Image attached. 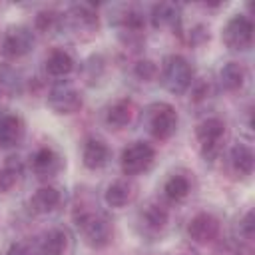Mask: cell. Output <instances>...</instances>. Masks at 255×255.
<instances>
[{"label": "cell", "instance_id": "6da1fadb", "mask_svg": "<svg viewBox=\"0 0 255 255\" xmlns=\"http://www.w3.org/2000/svg\"><path fill=\"white\" fill-rule=\"evenodd\" d=\"M76 227L80 229L84 241L94 249H104L114 235V227L108 221V217L96 209H90L86 205H78L74 211Z\"/></svg>", "mask_w": 255, "mask_h": 255}, {"label": "cell", "instance_id": "7a4b0ae2", "mask_svg": "<svg viewBox=\"0 0 255 255\" xmlns=\"http://www.w3.org/2000/svg\"><path fill=\"white\" fill-rule=\"evenodd\" d=\"M161 82L163 86L171 92V94H183L189 90V86L193 84V68L191 64L179 56H167L161 68Z\"/></svg>", "mask_w": 255, "mask_h": 255}, {"label": "cell", "instance_id": "3957f363", "mask_svg": "<svg viewBox=\"0 0 255 255\" xmlns=\"http://www.w3.org/2000/svg\"><path fill=\"white\" fill-rule=\"evenodd\" d=\"M147 126H149V131L155 139H159V141L169 139L177 129V112H175V108L165 104V102L153 104L147 110Z\"/></svg>", "mask_w": 255, "mask_h": 255}, {"label": "cell", "instance_id": "277c9868", "mask_svg": "<svg viewBox=\"0 0 255 255\" xmlns=\"http://www.w3.org/2000/svg\"><path fill=\"white\" fill-rule=\"evenodd\" d=\"M195 135H197L203 157L213 159L221 149V141L225 137V124L219 118H207L197 126Z\"/></svg>", "mask_w": 255, "mask_h": 255}, {"label": "cell", "instance_id": "5b68a950", "mask_svg": "<svg viewBox=\"0 0 255 255\" xmlns=\"http://www.w3.org/2000/svg\"><path fill=\"white\" fill-rule=\"evenodd\" d=\"M153 157H155V151H153V147L149 143L133 141L131 145H128L122 151L120 165H122V171L126 175H137V173L145 171L153 163Z\"/></svg>", "mask_w": 255, "mask_h": 255}, {"label": "cell", "instance_id": "8992f818", "mask_svg": "<svg viewBox=\"0 0 255 255\" xmlns=\"http://www.w3.org/2000/svg\"><path fill=\"white\" fill-rule=\"evenodd\" d=\"M223 42L231 50H247L253 42V22L245 14H235L223 28Z\"/></svg>", "mask_w": 255, "mask_h": 255}, {"label": "cell", "instance_id": "52a82bcc", "mask_svg": "<svg viewBox=\"0 0 255 255\" xmlns=\"http://www.w3.org/2000/svg\"><path fill=\"white\" fill-rule=\"evenodd\" d=\"M34 46V34L28 26H14L10 28L0 44V54L6 60H18L26 56Z\"/></svg>", "mask_w": 255, "mask_h": 255}, {"label": "cell", "instance_id": "ba28073f", "mask_svg": "<svg viewBox=\"0 0 255 255\" xmlns=\"http://www.w3.org/2000/svg\"><path fill=\"white\" fill-rule=\"evenodd\" d=\"M48 106L56 114H76L82 108V96L74 86L58 84L48 94Z\"/></svg>", "mask_w": 255, "mask_h": 255}, {"label": "cell", "instance_id": "9c48e42d", "mask_svg": "<svg viewBox=\"0 0 255 255\" xmlns=\"http://www.w3.org/2000/svg\"><path fill=\"white\" fill-rule=\"evenodd\" d=\"M187 235L195 243H209L219 235V221L211 213H197L187 223Z\"/></svg>", "mask_w": 255, "mask_h": 255}, {"label": "cell", "instance_id": "30bf717a", "mask_svg": "<svg viewBox=\"0 0 255 255\" xmlns=\"http://www.w3.org/2000/svg\"><path fill=\"white\" fill-rule=\"evenodd\" d=\"M68 20L72 24V28L80 34V32H94L98 30V12L92 4L80 2L74 4L68 12Z\"/></svg>", "mask_w": 255, "mask_h": 255}, {"label": "cell", "instance_id": "8fae6325", "mask_svg": "<svg viewBox=\"0 0 255 255\" xmlns=\"http://www.w3.org/2000/svg\"><path fill=\"white\" fill-rule=\"evenodd\" d=\"M62 167V157L52 147H40L32 157V169L38 177H54Z\"/></svg>", "mask_w": 255, "mask_h": 255}, {"label": "cell", "instance_id": "7c38bea8", "mask_svg": "<svg viewBox=\"0 0 255 255\" xmlns=\"http://www.w3.org/2000/svg\"><path fill=\"white\" fill-rule=\"evenodd\" d=\"M108 159H110V149L102 139L98 137L86 139L82 147V161L88 169H100L108 163Z\"/></svg>", "mask_w": 255, "mask_h": 255}, {"label": "cell", "instance_id": "4fadbf2b", "mask_svg": "<svg viewBox=\"0 0 255 255\" xmlns=\"http://www.w3.org/2000/svg\"><path fill=\"white\" fill-rule=\"evenodd\" d=\"M167 219H169L167 209H165L163 205H159V203H149V205H145V207L141 209V213H139V223H141V227H143L147 233H151V235L161 233V231L165 229V225H167Z\"/></svg>", "mask_w": 255, "mask_h": 255}, {"label": "cell", "instance_id": "5bb4252c", "mask_svg": "<svg viewBox=\"0 0 255 255\" xmlns=\"http://www.w3.org/2000/svg\"><path fill=\"white\" fill-rule=\"evenodd\" d=\"M24 135V122L18 116H0V147L16 145Z\"/></svg>", "mask_w": 255, "mask_h": 255}, {"label": "cell", "instance_id": "9a60e30c", "mask_svg": "<svg viewBox=\"0 0 255 255\" xmlns=\"http://www.w3.org/2000/svg\"><path fill=\"white\" fill-rule=\"evenodd\" d=\"M60 191L56 189V187H52V185H44V187H40L32 197H30V209L34 211V213H50V211H54L58 205H60Z\"/></svg>", "mask_w": 255, "mask_h": 255}, {"label": "cell", "instance_id": "2e32d148", "mask_svg": "<svg viewBox=\"0 0 255 255\" xmlns=\"http://www.w3.org/2000/svg\"><path fill=\"white\" fill-rule=\"evenodd\" d=\"M245 80H247V70L239 62H227L219 70V82H221L223 90H227V92L241 90L243 84H245Z\"/></svg>", "mask_w": 255, "mask_h": 255}, {"label": "cell", "instance_id": "e0dca14e", "mask_svg": "<svg viewBox=\"0 0 255 255\" xmlns=\"http://www.w3.org/2000/svg\"><path fill=\"white\" fill-rule=\"evenodd\" d=\"M151 24L155 28H175L179 26V20H181V14H179V6L177 4H171V2H159L151 8Z\"/></svg>", "mask_w": 255, "mask_h": 255}, {"label": "cell", "instance_id": "ac0fdd59", "mask_svg": "<svg viewBox=\"0 0 255 255\" xmlns=\"http://www.w3.org/2000/svg\"><path fill=\"white\" fill-rule=\"evenodd\" d=\"M133 118V104L129 100H118L106 112V124L114 129L126 128Z\"/></svg>", "mask_w": 255, "mask_h": 255}, {"label": "cell", "instance_id": "d6986e66", "mask_svg": "<svg viewBox=\"0 0 255 255\" xmlns=\"http://www.w3.org/2000/svg\"><path fill=\"white\" fill-rule=\"evenodd\" d=\"M135 195V187L126 181V179H118L112 185H108L106 189V203L110 207H124L128 205Z\"/></svg>", "mask_w": 255, "mask_h": 255}, {"label": "cell", "instance_id": "ffe728a7", "mask_svg": "<svg viewBox=\"0 0 255 255\" xmlns=\"http://www.w3.org/2000/svg\"><path fill=\"white\" fill-rule=\"evenodd\" d=\"M229 163L233 167V171L237 175H251L253 171V163H255V157H253V151L249 145H243V143H237L231 147L229 151Z\"/></svg>", "mask_w": 255, "mask_h": 255}, {"label": "cell", "instance_id": "44dd1931", "mask_svg": "<svg viewBox=\"0 0 255 255\" xmlns=\"http://www.w3.org/2000/svg\"><path fill=\"white\" fill-rule=\"evenodd\" d=\"M68 233L64 229H50L42 235L40 239V249L44 255H64L66 249H68Z\"/></svg>", "mask_w": 255, "mask_h": 255}, {"label": "cell", "instance_id": "7402d4cb", "mask_svg": "<svg viewBox=\"0 0 255 255\" xmlns=\"http://www.w3.org/2000/svg\"><path fill=\"white\" fill-rule=\"evenodd\" d=\"M44 64H46V72L54 78L68 76L74 70V58L64 50H52Z\"/></svg>", "mask_w": 255, "mask_h": 255}, {"label": "cell", "instance_id": "603a6c76", "mask_svg": "<svg viewBox=\"0 0 255 255\" xmlns=\"http://www.w3.org/2000/svg\"><path fill=\"white\" fill-rule=\"evenodd\" d=\"M24 175V165L18 157H8L6 163L0 167V191L14 189Z\"/></svg>", "mask_w": 255, "mask_h": 255}, {"label": "cell", "instance_id": "cb8c5ba5", "mask_svg": "<svg viewBox=\"0 0 255 255\" xmlns=\"http://www.w3.org/2000/svg\"><path fill=\"white\" fill-rule=\"evenodd\" d=\"M163 191L165 195L171 199V201H181L187 197L189 193V179L183 177V175H171L165 185H163Z\"/></svg>", "mask_w": 255, "mask_h": 255}, {"label": "cell", "instance_id": "d4e9b609", "mask_svg": "<svg viewBox=\"0 0 255 255\" xmlns=\"http://www.w3.org/2000/svg\"><path fill=\"white\" fill-rule=\"evenodd\" d=\"M60 22H62V16L58 12H54V10H42V12H38V16L34 20V26H36L38 32L50 34V32L58 30Z\"/></svg>", "mask_w": 255, "mask_h": 255}, {"label": "cell", "instance_id": "484cf974", "mask_svg": "<svg viewBox=\"0 0 255 255\" xmlns=\"http://www.w3.org/2000/svg\"><path fill=\"white\" fill-rule=\"evenodd\" d=\"M104 74V60L100 56H92L88 62H86V80L90 84L98 82V78Z\"/></svg>", "mask_w": 255, "mask_h": 255}, {"label": "cell", "instance_id": "4316f807", "mask_svg": "<svg viewBox=\"0 0 255 255\" xmlns=\"http://www.w3.org/2000/svg\"><path fill=\"white\" fill-rule=\"evenodd\" d=\"M133 72H135V76H137L139 80L149 82V80H153V78L157 76V66H155L151 60H139V62L135 64Z\"/></svg>", "mask_w": 255, "mask_h": 255}, {"label": "cell", "instance_id": "83f0119b", "mask_svg": "<svg viewBox=\"0 0 255 255\" xmlns=\"http://www.w3.org/2000/svg\"><path fill=\"white\" fill-rule=\"evenodd\" d=\"M207 40H209V30L205 26H201V24H197L189 32V44H193V46H199V44H203Z\"/></svg>", "mask_w": 255, "mask_h": 255}, {"label": "cell", "instance_id": "f1b7e54d", "mask_svg": "<svg viewBox=\"0 0 255 255\" xmlns=\"http://www.w3.org/2000/svg\"><path fill=\"white\" fill-rule=\"evenodd\" d=\"M241 231H243V235L247 237V239H251L253 237V211H247L245 213V217L241 219Z\"/></svg>", "mask_w": 255, "mask_h": 255}, {"label": "cell", "instance_id": "f546056e", "mask_svg": "<svg viewBox=\"0 0 255 255\" xmlns=\"http://www.w3.org/2000/svg\"><path fill=\"white\" fill-rule=\"evenodd\" d=\"M8 255H34V251L28 245H24V243H14L8 249Z\"/></svg>", "mask_w": 255, "mask_h": 255}, {"label": "cell", "instance_id": "4dcf8cb0", "mask_svg": "<svg viewBox=\"0 0 255 255\" xmlns=\"http://www.w3.org/2000/svg\"><path fill=\"white\" fill-rule=\"evenodd\" d=\"M0 96H2V88H0Z\"/></svg>", "mask_w": 255, "mask_h": 255}]
</instances>
